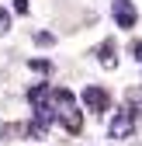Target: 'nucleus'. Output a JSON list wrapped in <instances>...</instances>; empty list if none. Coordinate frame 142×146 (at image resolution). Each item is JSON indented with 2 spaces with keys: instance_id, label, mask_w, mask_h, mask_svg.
Instances as JSON below:
<instances>
[{
  "instance_id": "nucleus-1",
  "label": "nucleus",
  "mask_w": 142,
  "mask_h": 146,
  "mask_svg": "<svg viewBox=\"0 0 142 146\" xmlns=\"http://www.w3.org/2000/svg\"><path fill=\"white\" fill-rule=\"evenodd\" d=\"M52 111H56V122L66 132H80L83 129V111H80V104L73 101L69 90H62V87L52 90Z\"/></svg>"
},
{
  "instance_id": "nucleus-2",
  "label": "nucleus",
  "mask_w": 142,
  "mask_h": 146,
  "mask_svg": "<svg viewBox=\"0 0 142 146\" xmlns=\"http://www.w3.org/2000/svg\"><path fill=\"white\" fill-rule=\"evenodd\" d=\"M132 132H135V111L132 108H118L114 118L108 122V136L111 139H128Z\"/></svg>"
},
{
  "instance_id": "nucleus-3",
  "label": "nucleus",
  "mask_w": 142,
  "mask_h": 146,
  "mask_svg": "<svg viewBox=\"0 0 142 146\" xmlns=\"http://www.w3.org/2000/svg\"><path fill=\"white\" fill-rule=\"evenodd\" d=\"M83 104H87V111H108V104H111V98H108V90L104 87H83Z\"/></svg>"
},
{
  "instance_id": "nucleus-4",
  "label": "nucleus",
  "mask_w": 142,
  "mask_h": 146,
  "mask_svg": "<svg viewBox=\"0 0 142 146\" xmlns=\"http://www.w3.org/2000/svg\"><path fill=\"white\" fill-rule=\"evenodd\" d=\"M111 14H114L118 28H135V21H139V14H135V7H132V0H114V4H111Z\"/></svg>"
},
{
  "instance_id": "nucleus-5",
  "label": "nucleus",
  "mask_w": 142,
  "mask_h": 146,
  "mask_svg": "<svg viewBox=\"0 0 142 146\" xmlns=\"http://www.w3.org/2000/svg\"><path fill=\"white\" fill-rule=\"evenodd\" d=\"M97 59H101V66H104V70H114V66H118L114 42H101V49H97Z\"/></svg>"
},
{
  "instance_id": "nucleus-6",
  "label": "nucleus",
  "mask_w": 142,
  "mask_h": 146,
  "mask_svg": "<svg viewBox=\"0 0 142 146\" xmlns=\"http://www.w3.org/2000/svg\"><path fill=\"white\" fill-rule=\"evenodd\" d=\"M28 66H31L35 73H52V63H49V59H28Z\"/></svg>"
},
{
  "instance_id": "nucleus-7",
  "label": "nucleus",
  "mask_w": 142,
  "mask_h": 146,
  "mask_svg": "<svg viewBox=\"0 0 142 146\" xmlns=\"http://www.w3.org/2000/svg\"><path fill=\"white\" fill-rule=\"evenodd\" d=\"M4 31H11V14L0 7V35H4Z\"/></svg>"
},
{
  "instance_id": "nucleus-8",
  "label": "nucleus",
  "mask_w": 142,
  "mask_h": 146,
  "mask_svg": "<svg viewBox=\"0 0 142 146\" xmlns=\"http://www.w3.org/2000/svg\"><path fill=\"white\" fill-rule=\"evenodd\" d=\"M35 42H38V45H52V42H56V35H49V31H38V35H35Z\"/></svg>"
},
{
  "instance_id": "nucleus-9",
  "label": "nucleus",
  "mask_w": 142,
  "mask_h": 146,
  "mask_svg": "<svg viewBox=\"0 0 142 146\" xmlns=\"http://www.w3.org/2000/svg\"><path fill=\"white\" fill-rule=\"evenodd\" d=\"M14 11L17 14H28V0H14Z\"/></svg>"
}]
</instances>
